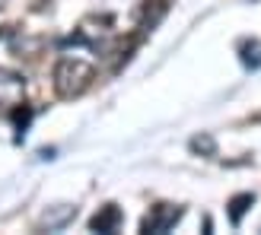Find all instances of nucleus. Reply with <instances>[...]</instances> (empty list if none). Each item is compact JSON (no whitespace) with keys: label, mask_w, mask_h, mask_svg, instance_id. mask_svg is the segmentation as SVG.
<instances>
[{"label":"nucleus","mask_w":261,"mask_h":235,"mask_svg":"<svg viewBox=\"0 0 261 235\" xmlns=\"http://www.w3.org/2000/svg\"><path fill=\"white\" fill-rule=\"evenodd\" d=\"M121 223V213H118V207H106L102 213H96L93 219H89V226H93L96 232H115Z\"/></svg>","instance_id":"20e7f679"},{"label":"nucleus","mask_w":261,"mask_h":235,"mask_svg":"<svg viewBox=\"0 0 261 235\" xmlns=\"http://www.w3.org/2000/svg\"><path fill=\"white\" fill-rule=\"evenodd\" d=\"M252 203H255V194H236V197L229 200V223L239 226V223H242V213L249 210Z\"/></svg>","instance_id":"39448f33"},{"label":"nucleus","mask_w":261,"mask_h":235,"mask_svg":"<svg viewBox=\"0 0 261 235\" xmlns=\"http://www.w3.org/2000/svg\"><path fill=\"white\" fill-rule=\"evenodd\" d=\"M242 61L249 64V67H258V64H261V45H258V42L242 45Z\"/></svg>","instance_id":"423d86ee"},{"label":"nucleus","mask_w":261,"mask_h":235,"mask_svg":"<svg viewBox=\"0 0 261 235\" xmlns=\"http://www.w3.org/2000/svg\"><path fill=\"white\" fill-rule=\"evenodd\" d=\"M191 150H194V153H207V156H214V153H217V143H214V137H207V134H204V137H194V140H191Z\"/></svg>","instance_id":"0eeeda50"},{"label":"nucleus","mask_w":261,"mask_h":235,"mask_svg":"<svg viewBox=\"0 0 261 235\" xmlns=\"http://www.w3.org/2000/svg\"><path fill=\"white\" fill-rule=\"evenodd\" d=\"M178 223V210L175 207H153V213L143 219V232H169Z\"/></svg>","instance_id":"7ed1b4c3"},{"label":"nucleus","mask_w":261,"mask_h":235,"mask_svg":"<svg viewBox=\"0 0 261 235\" xmlns=\"http://www.w3.org/2000/svg\"><path fill=\"white\" fill-rule=\"evenodd\" d=\"M93 76H96V64L93 61L67 54V57H61L58 67H55V93L61 99H73L93 83Z\"/></svg>","instance_id":"f257e3e1"},{"label":"nucleus","mask_w":261,"mask_h":235,"mask_svg":"<svg viewBox=\"0 0 261 235\" xmlns=\"http://www.w3.org/2000/svg\"><path fill=\"white\" fill-rule=\"evenodd\" d=\"M22 96H25L22 76L10 73V70H0V108H16V105H22Z\"/></svg>","instance_id":"f03ea898"}]
</instances>
